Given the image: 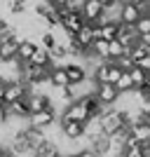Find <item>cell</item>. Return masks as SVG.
I'll use <instances>...</instances> for the list:
<instances>
[{
    "label": "cell",
    "instance_id": "6da1fadb",
    "mask_svg": "<svg viewBox=\"0 0 150 157\" xmlns=\"http://www.w3.org/2000/svg\"><path fill=\"white\" fill-rule=\"evenodd\" d=\"M56 14H59V28H63L66 33H78L80 28L85 26L87 21L85 17L80 14V10H68V7H59L56 10Z\"/></svg>",
    "mask_w": 150,
    "mask_h": 157
},
{
    "label": "cell",
    "instance_id": "7a4b0ae2",
    "mask_svg": "<svg viewBox=\"0 0 150 157\" xmlns=\"http://www.w3.org/2000/svg\"><path fill=\"white\" fill-rule=\"evenodd\" d=\"M26 124L35 127V129H47V127L56 124V110H54L52 105H49V108H42V110H35L26 117Z\"/></svg>",
    "mask_w": 150,
    "mask_h": 157
},
{
    "label": "cell",
    "instance_id": "3957f363",
    "mask_svg": "<svg viewBox=\"0 0 150 157\" xmlns=\"http://www.w3.org/2000/svg\"><path fill=\"white\" fill-rule=\"evenodd\" d=\"M59 120H73V122H82V124H85L87 120H89V113H87L85 103H82L80 98H75V101H71V103L61 110Z\"/></svg>",
    "mask_w": 150,
    "mask_h": 157
},
{
    "label": "cell",
    "instance_id": "277c9868",
    "mask_svg": "<svg viewBox=\"0 0 150 157\" xmlns=\"http://www.w3.org/2000/svg\"><path fill=\"white\" fill-rule=\"evenodd\" d=\"M63 71H66V78H68V85H80L89 78L87 66L82 61H68V63H63Z\"/></svg>",
    "mask_w": 150,
    "mask_h": 157
},
{
    "label": "cell",
    "instance_id": "5b68a950",
    "mask_svg": "<svg viewBox=\"0 0 150 157\" xmlns=\"http://www.w3.org/2000/svg\"><path fill=\"white\" fill-rule=\"evenodd\" d=\"M103 5L98 2V0H85L82 5H80V14L85 17L87 24H98L101 17H103Z\"/></svg>",
    "mask_w": 150,
    "mask_h": 157
},
{
    "label": "cell",
    "instance_id": "8992f818",
    "mask_svg": "<svg viewBox=\"0 0 150 157\" xmlns=\"http://www.w3.org/2000/svg\"><path fill=\"white\" fill-rule=\"evenodd\" d=\"M94 96L101 101V105H115V103H117V98H120V92H117V87H115V85L103 82V85H96Z\"/></svg>",
    "mask_w": 150,
    "mask_h": 157
},
{
    "label": "cell",
    "instance_id": "52a82bcc",
    "mask_svg": "<svg viewBox=\"0 0 150 157\" xmlns=\"http://www.w3.org/2000/svg\"><path fill=\"white\" fill-rule=\"evenodd\" d=\"M61 134H63L66 141H80L85 136V124L82 122H73V120H59Z\"/></svg>",
    "mask_w": 150,
    "mask_h": 157
},
{
    "label": "cell",
    "instance_id": "ba28073f",
    "mask_svg": "<svg viewBox=\"0 0 150 157\" xmlns=\"http://www.w3.org/2000/svg\"><path fill=\"white\" fill-rule=\"evenodd\" d=\"M117 40L122 42L124 47H131L138 40L136 26H134V24H122V21H120V24H117Z\"/></svg>",
    "mask_w": 150,
    "mask_h": 157
},
{
    "label": "cell",
    "instance_id": "9c48e42d",
    "mask_svg": "<svg viewBox=\"0 0 150 157\" xmlns=\"http://www.w3.org/2000/svg\"><path fill=\"white\" fill-rule=\"evenodd\" d=\"M143 14V10L134 2H120V21L122 24H136L138 17Z\"/></svg>",
    "mask_w": 150,
    "mask_h": 157
},
{
    "label": "cell",
    "instance_id": "30bf717a",
    "mask_svg": "<svg viewBox=\"0 0 150 157\" xmlns=\"http://www.w3.org/2000/svg\"><path fill=\"white\" fill-rule=\"evenodd\" d=\"M21 42V35H14L7 42H0V63H5L10 59H17V47Z\"/></svg>",
    "mask_w": 150,
    "mask_h": 157
},
{
    "label": "cell",
    "instance_id": "8fae6325",
    "mask_svg": "<svg viewBox=\"0 0 150 157\" xmlns=\"http://www.w3.org/2000/svg\"><path fill=\"white\" fill-rule=\"evenodd\" d=\"M7 110H10V117H21L26 120L28 115H31V105H28V98H17V101H12V103H7Z\"/></svg>",
    "mask_w": 150,
    "mask_h": 157
},
{
    "label": "cell",
    "instance_id": "7c38bea8",
    "mask_svg": "<svg viewBox=\"0 0 150 157\" xmlns=\"http://www.w3.org/2000/svg\"><path fill=\"white\" fill-rule=\"evenodd\" d=\"M35 49H38V42H35V40L21 38L19 47H17V59H19L21 63H26V61L33 56V52H35Z\"/></svg>",
    "mask_w": 150,
    "mask_h": 157
},
{
    "label": "cell",
    "instance_id": "4fadbf2b",
    "mask_svg": "<svg viewBox=\"0 0 150 157\" xmlns=\"http://www.w3.org/2000/svg\"><path fill=\"white\" fill-rule=\"evenodd\" d=\"M26 63H33V66H40V68H52V56H49V49H45V47H40L33 52V56L26 61Z\"/></svg>",
    "mask_w": 150,
    "mask_h": 157
},
{
    "label": "cell",
    "instance_id": "5bb4252c",
    "mask_svg": "<svg viewBox=\"0 0 150 157\" xmlns=\"http://www.w3.org/2000/svg\"><path fill=\"white\" fill-rule=\"evenodd\" d=\"M28 105H31V113H35V110H42V108H49L52 105V101H49V96H47L45 92H33V94H28Z\"/></svg>",
    "mask_w": 150,
    "mask_h": 157
},
{
    "label": "cell",
    "instance_id": "9a60e30c",
    "mask_svg": "<svg viewBox=\"0 0 150 157\" xmlns=\"http://www.w3.org/2000/svg\"><path fill=\"white\" fill-rule=\"evenodd\" d=\"M35 155L38 157H61V150H59V145L54 143V141L45 138V141L35 148Z\"/></svg>",
    "mask_w": 150,
    "mask_h": 157
},
{
    "label": "cell",
    "instance_id": "2e32d148",
    "mask_svg": "<svg viewBox=\"0 0 150 157\" xmlns=\"http://www.w3.org/2000/svg\"><path fill=\"white\" fill-rule=\"evenodd\" d=\"M24 136H26L28 145L35 150V148L45 141V129H35V127H28V124H26V127H24Z\"/></svg>",
    "mask_w": 150,
    "mask_h": 157
},
{
    "label": "cell",
    "instance_id": "e0dca14e",
    "mask_svg": "<svg viewBox=\"0 0 150 157\" xmlns=\"http://www.w3.org/2000/svg\"><path fill=\"white\" fill-rule=\"evenodd\" d=\"M49 87H68V78H66L63 66H52L49 68Z\"/></svg>",
    "mask_w": 150,
    "mask_h": 157
},
{
    "label": "cell",
    "instance_id": "ac0fdd59",
    "mask_svg": "<svg viewBox=\"0 0 150 157\" xmlns=\"http://www.w3.org/2000/svg\"><path fill=\"white\" fill-rule=\"evenodd\" d=\"M124 54H127V47H124L117 38L108 42V61H117L120 56H124Z\"/></svg>",
    "mask_w": 150,
    "mask_h": 157
},
{
    "label": "cell",
    "instance_id": "d6986e66",
    "mask_svg": "<svg viewBox=\"0 0 150 157\" xmlns=\"http://www.w3.org/2000/svg\"><path fill=\"white\" fill-rule=\"evenodd\" d=\"M40 47H45V49H52L54 45H56V33L52 31V28H45V31L38 35V40H35Z\"/></svg>",
    "mask_w": 150,
    "mask_h": 157
},
{
    "label": "cell",
    "instance_id": "ffe728a7",
    "mask_svg": "<svg viewBox=\"0 0 150 157\" xmlns=\"http://www.w3.org/2000/svg\"><path fill=\"white\" fill-rule=\"evenodd\" d=\"M115 87H117L120 94H127V92H134V82H131V75L129 71H122V75L117 78V82H115Z\"/></svg>",
    "mask_w": 150,
    "mask_h": 157
},
{
    "label": "cell",
    "instance_id": "44dd1931",
    "mask_svg": "<svg viewBox=\"0 0 150 157\" xmlns=\"http://www.w3.org/2000/svg\"><path fill=\"white\" fill-rule=\"evenodd\" d=\"M129 75H131V82H134V89H136V87H141L143 82H148V80H150V75H148L145 71H141L138 66H131V68H129Z\"/></svg>",
    "mask_w": 150,
    "mask_h": 157
},
{
    "label": "cell",
    "instance_id": "7402d4cb",
    "mask_svg": "<svg viewBox=\"0 0 150 157\" xmlns=\"http://www.w3.org/2000/svg\"><path fill=\"white\" fill-rule=\"evenodd\" d=\"M136 26V31L138 33H150V14L148 12H143L141 17H138V21L134 24Z\"/></svg>",
    "mask_w": 150,
    "mask_h": 157
},
{
    "label": "cell",
    "instance_id": "603a6c76",
    "mask_svg": "<svg viewBox=\"0 0 150 157\" xmlns=\"http://www.w3.org/2000/svg\"><path fill=\"white\" fill-rule=\"evenodd\" d=\"M10 122V110H7V103H0V127H5Z\"/></svg>",
    "mask_w": 150,
    "mask_h": 157
},
{
    "label": "cell",
    "instance_id": "cb8c5ba5",
    "mask_svg": "<svg viewBox=\"0 0 150 157\" xmlns=\"http://www.w3.org/2000/svg\"><path fill=\"white\" fill-rule=\"evenodd\" d=\"M115 63H117L120 68H122V71H129L131 66H134V63H131V59H129V56H127V54H124V56H120V59L115 61Z\"/></svg>",
    "mask_w": 150,
    "mask_h": 157
},
{
    "label": "cell",
    "instance_id": "d4e9b609",
    "mask_svg": "<svg viewBox=\"0 0 150 157\" xmlns=\"http://www.w3.org/2000/svg\"><path fill=\"white\" fill-rule=\"evenodd\" d=\"M138 68H141V71H145V73H148V75H150V54H145V56H143V59H141V61H138Z\"/></svg>",
    "mask_w": 150,
    "mask_h": 157
},
{
    "label": "cell",
    "instance_id": "484cf974",
    "mask_svg": "<svg viewBox=\"0 0 150 157\" xmlns=\"http://www.w3.org/2000/svg\"><path fill=\"white\" fill-rule=\"evenodd\" d=\"M78 157H101V155H98V152H94L91 148H85V150L78 152Z\"/></svg>",
    "mask_w": 150,
    "mask_h": 157
},
{
    "label": "cell",
    "instance_id": "4316f807",
    "mask_svg": "<svg viewBox=\"0 0 150 157\" xmlns=\"http://www.w3.org/2000/svg\"><path fill=\"white\" fill-rule=\"evenodd\" d=\"M47 2H49L54 10H59V7H66L68 2H71V0H47Z\"/></svg>",
    "mask_w": 150,
    "mask_h": 157
},
{
    "label": "cell",
    "instance_id": "83f0119b",
    "mask_svg": "<svg viewBox=\"0 0 150 157\" xmlns=\"http://www.w3.org/2000/svg\"><path fill=\"white\" fill-rule=\"evenodd\" d=\"M138 42L143 47H148L150 45V33H138Z\"/></svg>",
    "mask_w": 150,
    "mask_h": 157
},
{
    "label": "cell",
    "instance_id": "f1b7e54d",
    "mask_svg": "<svg viewBox=\"0 0 150 157\" xmlns=\"http://www.w3.org/2000/svg\"><path fill=\"white\" fill-rule=\"evenodd\" d=\"M101 5H103V10H110V7H115V5H120V0H98Z\"/></svg>",
    "mask_w": 150,
    "mask_h": 157
},
{
    "label": "cell",
    "instance_id": "f546056e",
    "mask_svg": "<svg viewBox=\"0 0 150 157\" xmlns=\"http://www.w3.org/2000/svg\"><path fill=\"white\" fill-rule=\"evenodd\" d=\"M124 2H134V5H138L143 12H148V5H145V0H124Z\"/></svg>",
    "mask_w": 150,
    "mask_h": 157
},
{
    "label": "cell",
    "instance_id": "4dcf8cb0",
    "mask_svg": "<svg viewBox=\"0 0 150 157\" xmlns=\"http://www.w3.org/2000/svg\"><path fill=\"white\" fill-rule=\"evenodd\" d=\"M0 103H5V94H2V87H0Z\"/></svg>",
    "mask_w": 150,
    "mask_h": 157
},
{
    "label": "cell",
    "instance_id": "1f68e13d",
    "mask_svg": "<svg viewBox=\"0 0 150 157\" xmlns=\"http://www.w3.org/2000/svg\"><path fill=\"white\" fill-rule=\"evenodd\" d=\"M2 152H5V145H2V143H0V157H2Z\"/></svg>",
    "mask_w": 150,
    "mask_h": 157
},
{
    "label": "cell",
    "instance_id": "d6a6232c",
    "mask_svg": "<svg viewBox=\"0 0 150 157\" xmlns=\"http://www.w3.org/2000/svg\"><path fill=\"white\" fill-rule=\"evenodd\" d=\"M63 157H78V152H73V155H63Z\"/></svg>",
    "mask_w": 150,
    "mask_h": 157
},
{
    "label": "cell",
    "instance_id": "836d02e7",
    "mask_svg": "<svg viewBox=\"0 0 150 157\" xmlns=\"http://www.w3.org/2000/svg\"><path fill=\"white\" fill-rule=\"evenodd\" d=\"M145 54H150V45H148V47H145Z\"/></svg>",
    "mask_w": 150,
    "mask_h": 157
},
{
    "label": "cell",
    "instance_id": "e575fe53",
    "mask_svg": "<svg viewBox=\"0 0 150 157\" xmlns=\"http://www.w3.org/2000/svg\"><path fill=\"white\" fill-rule=\"evenodd\" d=\"M145 5H148V10H150V0H145Z\"/></svg>",
    "mask_w": 150,
    "mask_h": 157
},
{
    "label": "cell",
    "instance_id": "d590c367",
    "mask_svg": "<svg viewBox=\"0 0 150 157\" xmlns=\"http://www.w3.org/2000/svg\"><path fill=\"white\" fill-rule=\"evenodd\" d=\"M0 5H2V0H0Z\"/></svg>",
    "mask_w": 150,
    "mask_h": 157
},
{
    "label": "cell",
    "instance_id": "8d00e7d4",
    "mask_svg": "<svg viewBox=\"0 0 150 157\" xmlns=\"http://www.w3.org/2000/svg\"><path fill=\"white\" fill-rule=\"evenodd\" d=\"M148 14H150V10H148Z\"/></svg>",
    "mask_w": 150,
    "mask_h": 157
},
{
    "label": "cell",
    "instance_id": "74e56055",
    "mask_svg": "<svg viewBox=\"0 0 150 157\" xmlns=\"http://www.w3.org/2000/svg\"><path fill=\"white\" fill-rule=\"evenodd\" d=\"M0 21H2V19H0Z\"/></svg>",
    "mask_w": 150,
    "mask_h": 157
},
{
    "label": "cell",
    "instance_id": "f35d334b",
    "mask_svg": "<svg viewBox=\"0 0 150 157\" xmlns=\"http://www.w3.org/2000/svg\"><path fill=\"white\" fill-rule=\"evenodd\" d=\"M61 157H63V155H61Z\"/></svg>",
    "mask_w": 150,
    "mask_h": 157
}]
</instances>
